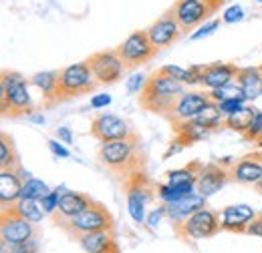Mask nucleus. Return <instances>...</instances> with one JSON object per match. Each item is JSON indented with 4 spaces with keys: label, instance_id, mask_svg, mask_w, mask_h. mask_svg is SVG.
Returning a JSON list of instances; mask_svg holds the SVG:
<instances>
[{
    "label": "nucleus",
    "instance_id": "f257e3e1",
    "mask_svg": "<svg viewBox=\"0 0 262 253\" xmlns=\"http://www.w3.org/2000/svg\"><path fill=\"white\" fill-rule=\"evenodd\" d=\"M97 157L99 163L107 171L123 179H129L137 171H143V165H145L137 135H131L127 139H115V141L101 143Z\"/></svg>",
    "mask_w": 262,
    "mask_h": 253
},
{
    "label": "nucleus",
    "instance_id": "f03ea898",
    "mask_svg": "<svg viewBox=\"0 0 262 253\" xmlns=\"http://www.w3.org/2000/svg\"><path fill=\"white\" fill-rule=\"evenodd\" d=\"M184 87H186L184 83L171 79L162 68H158L154 74H149L147 85H145L143 93L139 95V107L149 113L167 115V111L171 109L176 98L186 91Z\"/></svg>",
    "mask_w": 262,
    "mask_h": 253
},
{
    "label": "nucleus",
    "instance_id": "7ed1b4c3",
    "mask_svg": "<svg viewBox=\"0 0 262 253\" xmlns=\"http://www.w3.org/2000/svg\"><path fill=\"white\" fill-rule=\"evenodd\" d=\"M31 83L16 70H2L0 77V111L4 117L29 115L33 109Z\"/></svg>",
    "mask_w": 262,
    "mask_h": 253
},
{
    "label": "nucleus",
    "instance_id": "20e7f679",
    "mask_svg": "<svg viewBox=\"0 0 262 253\" xmlns=\"http://www.w3.org/2000/svg\"><path fill=\"white\" fill-rule=\"evenodd\" d=\"M57 225L65 231L69 237L79 239L85 233L91 231H101V229H115V219L111 215V211L107 209V205L93 201L85 211H81L79 215L71 217V219H63L57 221Z\"/></svg>",
    "mask_w": 262,
    "mask_h": 253
},
{
    "label": "nucleus",
    "instance_id": "39448f33",
    "mask_svg": "<svg viewBox=\"0 0 262 253\" xmlns=\"http://www.w3.org/2000/svg\"><path fill=\"white\" fill-rule=\"evenodd\" d=\"M125 201H127V213L137 225L145 223L147 217V205L158 199L156 187L149 177L143 171L133 173L129 179H125Z\"/></svg>",
    "mask_w": 262,
    "mask_h": 253
},
{
    "label": "nucleus",
    "instance_id": "423d86ee",
    "mask_svg": "<svg viewBox=\"0 0 262 253\" xmlns=\"http://www.w3.org/2000/svg\"><path fill=\"white\" fill-rule=\"evenodd\" d=\"M97 81L87 61L69 64L59 70V100L87 95L95 89Z\"/></svg>",
    "mask_w": 262,
    "mask_h": 253
},
{
    "label": "nucleus",
    "instance_id": "0eeeda50",
    "mask_svg": "<svg viewBox=\"0 0 262 253\" xmlns=\"http://www.w3.org/2000/svg\"><path fill=\"white\" fill-rule=\"evenodd\" d=\"M220 229H222L220 215L216 211H212L210 207H204V209L196 211L192 217H188L182 225L173 227V233L182 241H188V239L190 241H202V239L214 237Z\"/></svg>",
    "mask_w": 262,
    "mask_h": 253
},
{
    "label": "nucleus",
    "instance_id": "6e6552de",
    "mask_svg": "<svg viewBox=\"0 0 262 253\" xmlns=\"http://www.w3.org/2000/svg\"><path fill=\"white\" fill-rule=\"evenodd\" d=\"M38 235L36 223L18 215L14 207H2L0 211V241L6 245H18Z\"/></svg>",
    "mask_w": 262,
    "mask_h": 253
},
{
    "label": "nucleus",
    "instance_id": "1a4fd4ad",
    "mask_svg": "<svg viewBox=\"0 0 262 253\" xmlns=\"http://www.w3.org/2000/svg\"><path fill=\"white\" fill-rule=\"evenodd\" d=\"M115 50L119 53V57L123 59V63H125L127 68H135L139 64L149 63L156 57V53H158L156 46L151 44L149 36H147V31L129 32Z\"/></svg>",
    "mask_w": 262,
    "mask_h": 253
},
{
    "label": "nucleus",
    "instance_id": "9d476101",
    "mask_svg": "<svg viewBox=\"0 0 262 253\" xmlns=\"http://www.w3.org/2000/svg\"><path fill=\"white\" fill-rule=\"evenodd\" d=\"M169 12L180 22L184 32H194L200 24L210 20V16L216 12V8L210 6L206 0H176V4L171 6Z\"/></svg>",
    "mask_w": 262,
    "mask_h": 253
},
{
    "label": "nucleus",
    "instance_id": "9b49d317",
    "mask_svg": "<svg viewBox=\"0 0 262 253\" xmlns=\"http://www.w3.org/2000/svg\"><path fill=\"white\" fill-rule=\"evenodd\" d=\"M87 63L91 66V70L95 74V81L99 85H113V83L121 81V77H123V72L127 68L117 50L95 53V55H91L87 59Z\"/></svg>",
    "mask_w": 262,
    "mask_h": 253
},
{
    "label": "nucleus",
    "instance_id": "f8f14e48",
    "mask_svg": "<svg viewBox=\"0 0 262 253\" xmlns=\"http://www.w3.org/2000/svg\"><path fill=\"white\" fill-rule=\"evenodd\" d=\"M210 100H212V96H210L208 91H184L176 98V103L171 105V109L167 111L165 117L171 121V125L184 123V121H192L204 111V107Z\"/></svg>",
    "mask_w": 262,
    "mask_h": 253
},
{
    "label": "nucleus",
    "instance_id": "ddd939ff",
    "mask_svg": "<svg viewBox=\"0 0 262 253\" xmlns=\"http://www.w3.org/2000/svg\"><path fill=\"white\" fill-rule=\"evenodd\" d=\"M91 135L99 143H107L115 139H127L135 133L131 131V125L123 117L113 113H97L91 121Z\"/></svg>",
    "mask_w": 262,
    "mask_h": 253
},
{
    "label": "nucleus",
    "instance_id": "4468645a",
    "mask_svg": "<svg viewBox=\"0 0 262 253\" xmlns=\"http://www.w3.org/2000/svg\"><path fill=\"white\" fill-rule=\"evenodd\" d=\"M230 175H232V181L240 185L256 187L262 181V151H254L236 159L234 165L230 167Z\"/></svg>",
    "mask_w": 262,
    "mask_h": 253
},
{
    "label": "nucleus",
    "instance_id": "2eb2a0df",
    "mask_svg": "<svg viewBox=\"0 0 262 253\" xmlns=\"http://www.w3.org/2000/svg\"><path fill=\"white\" fill-rule=\"evenodd\" d=\"M145 31H147V36H149L151 44L156 46V50H162V48L171 46L184 34V29L171 16V12H165L164 16H160L158 20H154L149 24V29H145Z\"/></svg>",
    "mask_w": 262,
    "mask_h": 253
},
{
    "label": "nucleus",
    "instance_id": "dca6fc26",
    "mask_svg": "<svg viewBox=\"0 0 262 253\" xmlns=\"http://www.w3.org/2000/svg\"><path fill=\"white\" fill-rule=\"evenodd\" d=\"M230 181H232V175H230L228 167H224L220 163H210V165L202 167V171L198 175L196 189L206 197H212L218 191L224 189Z\"/></svg>",
    "mask_w": 262,
    "mask_h": 253
},
{
    "label": "nucleus",
    "instance_id": "f3484780",
    "mask_svg": "<svg viewBox=\"0 0 262 253\" xmlns=\"http://www.w3.org/2000/svg\"><path fill=\"white\" fill-rule=\"evenodd\" d=\"M256 209L246 205V203H238V205H228L222 209L220 213V225L222 231L230 233H246L250 221L256 217Z\"/></svg>",
    "mask_w": 262,
    "mask_h": 253
},
{
    "label": "nucleus",
    "instance_id": "a211bd4d",
    "mask_svg": "<svg viewBox=\"0 0 262 253\" xmlns=\"http://www.w3.org/2000/svg\"><path fill=\"white\" fill-rule=\"evenodd\" d=\"M206 199H208V197L202 195V193L196 189L192 195H188V197H184V199H180V201H176V203L165 205V207H167V219L171 221L173 227L182 225L188 217H192L196 211L204 209V207H208Z\"/></svg>",
    "mask_w": 262,
    "mask_h": 253
},
{
    "label": "nucleus",
    "instance_id": "6ab92c4d",
    "mask_svg": "<svg viewBox=\"0 0 262 253\" xmlns=\"http://www.w3.org/2000/svg\"><path fill=\"white\" fill-rule=\"evenodd\" d=\"M238 68L234 63H212L204 66V74H202V83L200 87L204 91H214V89H220L224 85H228L232 81H236V74H238Z\"/></svg>",
    "mask_w": 262,
    "mask_h": 253
},
{
    "label": "nucleus",
    "instance_id": "aec40b11",
    "mask_svg": "<svg viewBox=\"0 0 262 253\" xmlns=\"http://www.w3.org/2000/svg\"><path fill=\"white\" fill-rule=\"evenodd\" d=\"M25 187V179L18 169H0V205L10 207L14 205Z\"/></svg>",
    "mask_w": 262,
    "mask_h": 253
},
{
    "label": "nucleus",
    "instance_id": "412c9836",
    "mask_svg": "<svg viewBox=\"0 0 262 253\" xmlns=\"http://www.w3.org/2000/svg\"><path fill=\"white\" fill-rule=\"evenodd\" d=\"M93 203V199L87 193H77V191H67L59 199V209L53 215L55 221H63V219H71L75 215H79L81 211H85L89 205Z\"/></svg>",
    "mask_w": 262,
    "mask_h": 253
},
{
    "label": "nucleus",
    "instance_id": "4be33fe9",
    "mask_svg": "<svg viewBox=\"0 0 262 253\" xmlns=\"http://www.w3.org/2000/svg\"><path fill=\"white\" fill-rule=\"evenodd\" d=\"M236 81L240 83L246 100H256L262 96V72L260 66H240Z\"/></svg>",
    "mask_w": 262,
    "mask_h": 253
},
{
    "label": "nucleus",
    "instance_id": "5701e85b",
    "mask_svg": "<svg viewBox=\"0 0 262 253\" xmlns=\"http://www.w3.org/2000/svg\"><path fill=\"white\" fill-rule=\"evenodd\" d=\"M31 87L38 89L42 93V98L51 105L55 100H59V70H42L36 72L29 79Z\"/></svg>",
    "mask_w": 262,
    "mask_h": 253
},
{
    "label": "nucleus",
    "instance_id": "b1692460",
    "mask_svg": "<svg viewBox=\"0 0 262 253\" xmlns=\"http://www.w3.org/2000/svg\"><path fill=\"white\" fill-rule=\"evenodd\" d=\"M173 133H176V137H180L188 147H192V145H196V143L206 141L214 131L208 129L206 125H202V123H198L196 119H192V121L176 123V125H173Z\"/></svg>",
    "mask_w": 262,
    "mask_h": 253
},
{
    "label": "nucleus",
    "instance_id": "393cba45",
    "mask_svg": "<svg viewBox=\"0 0 262 253\" xmlns=\"http://www.w3.org/2000/svg\"><path fill=\"white\" fill-rule=\"evenodd\" d=\"M77 241H79V245H81L87 253H99V251H103L109 243L115 241V229L91 231V233L81 235Z\"/></svg>",
    "mask_w": 262,
    "mask_h": 253
},
{
    "label": "nucleus",
    "instance_id": "a878e982",
    "mask_svg": "<svg viewBox=\"0 0 262 253\" xmlns=\"http://www.w3.org/2000/svg\"><path fill=\"white\" fill-rule=\"evenodd\" d=\"M202 163L200 161H192L188 163L186 167H180V169H173V171H167L165 173V183L169 185H196L198 175L202 171Z\"/></svg>",
    "mask_w": 262,
    "mask_h": 253
},
{
    "label": "nucleus",
    "instance_id": "bb28decb",
    "mask_svg": "<svg viewBox=\"0 0 262 253\" xmlns=\"http://www.w3.org/2000/svg\"><path fill=\"white\" fill-rule=\"evenodd\" d=\"M196 191V185H169V183H160L156 187V195H158V201L164 203V205H169V203H176L188 195H192Z\"/></svg>",
    "mask_w": 262,
    "mask_h": 253
},
{
    "label": "nucleus",
    "instance_id": "cd10ccee",
    "mask_svg": "<svg viewBox=\"0 0 262 253\" xmlns=\"http://www.w3.org/2000/svg\"><path fill=\"white\" fill-rule=\"evenodd\" d=\"M256 111L258 109H254V107H244L242 111H238V113H234V115H230L224 119V127L230 129V131H236V133H240L242 137L246 135V131L250 129V123H252V119H254V115H256Z\"/></svg>",
    "mask_w": 262,
    "mask_h": 253
},
{
    "label": "nucleus",
    "instance_id": "c85d7f7f",
    "mask_svg": "<svg viewBox=\"0 0 262 253\" xmlns=\"http://www.w3.org/2000/svg\"><path fill=\"white\" fill-rule=\"evenodd\" d=\"M12 207H14V211L18 215H23L25 219H29L31 223H40L42 217L47 215L45 209H42V203L36 201V199H18Z\"/></svg>",
    "mask_w": 262,
    "mask_h": 253
},
{
    "label": "nucleus",
    "instance_id": "c756f323",
    "mask_svg": "<svg viewBox=\"0 0 262 253\" xmlns=\"http://www.w3.org/2000/svg\"><path fill=\"white\" fill-rule=\"evenodd\" d=\"M224 119H226V117L222 115V111H220L218 103H214V100H210V103L204 107V111L196 117L198 123L206 125L208 129H212V131L222 129V127H224Z\"/></svg>",
    "mask_w": 262,
    "mask_h": 253
},
{
    "label": "nucleus",
    "instance_id": "7c9ffc66",
    "mask_svg": "<svg viewBox=\"0 0 262 253\" xmlns=\"http://www.w3.org/2000/svg\"><path fill=\"white\" fill-rule=\"evenodd\" d=\"M20 161H18L12 139L6 133H2L0 135V169H16Z\"/></svg>",
    "mask_w": 262,
    "mask_h": 253
},
{
    "label": "nucleus",
    "instance_id": "2f4dec72",
    "mask_svg": "<svg viewBox=\"0 0 262 253\" xmlns=\"http://www.w3.org/2000/svg\"><path fill=\"white\" fill-rule=\"evenodd\" d=\"M51 191L53 189H51L42 179H38V177H31V179H27V181H25V187H23V195H20V199H36V201H40V199H42V197H47Z\"/></svg>",
    "mask_w": 262,
    "mask_h": 253
},
{
    "label": "nucleus",
    "instance_id": "473e14b6",
    "mask_svg": "<svg viewBox=\"0 0 262 253\" xmlns=\"http://www.w3.org/2000/svg\"><path fill=\"white\" fill-rule=\"evenodd\" d=\"M210 96H212L214 103H222V100H228V98H246L238 81H232V83L220 87V89L210 91Z\"/></svg>",
    "mask_w": 262,
    "mask_h": 253
},
{
    "label": "nucleus",
    "instance_id": "72a5a7b5",
    "mask_svg": "<svg viewBox=\"0 0 262 253\" xmlns=\"http://www.w3.org/2000/svg\"><path fill=\"white\" fill-rule=\"evenodd\" d=\"M162 70H164L165 74H169L171 79L184 83V85H194V74H192L190 68H184L180 64H164Z\"/></svg>",
    "mask_w": 262,
    "mask_h": 253
},
{
    "label": "nucleus",
    "instance_id": "f704fd0d",
    "mask_svg": "<svg viewBox=\"0 0 262 253\" xmlns=\"http://www.w3.org/2000/svg\"><path fill=\"white\" fill-rule=\"evenodd\" d=\"M220 24H222V18H210V20H206L204 24H200L196 31L190 34V40L198 42V40H204V38L212 36L214 32L220 29Z\"/></svg>",
    "mask_w": 262,
    "mask_h": 253
},
{
    "label": "nucleus",
    "instance_id": "c9c22d12",
    "mask_svg": "<svg viewBox=\"0 0 262 253\" xmlns=\"http://www.w3.org/2000/svg\"><path fill=\"white\" fill-rule=\"evenodd\" d=\"M0 253H38V235L18 245H6L0 241Z\"/></svg>",
    "mask_w": 262,
    "mask_h": 253
},
{
    "label": "nucleus",
    "instance_id": "e433bc0d",
    "mask_svg": "<svg viewBox=\"0 0 262 253\" xmlns=\"http://www.w3.org/2000/svg\"><path fill=\"white\" fill-rule=\"evenodd\" d=\"M246 18V10L242 4H230L222 12V24H238Z\"/></svg>",
    "mask_w": 262,
    "mask_h": 253
},
{
    "label": "nucleus",
    "instance_id": "4c0bfd02",
    "mask_svg": "<svg viewBox=\"0 0 262 253\" xmlns=\"http://www.w3.org/2000/svg\"><path fill=\"white\" fill-rule=\"evenodd\" d=\"M147 74H143V72H133L129 79L125 81V91H127V95H141L143 93V89H145V85H147Z\"/></svg>",
    "mask_w": 262,
    "mask_h": 253
},
{
    "label": "nucleus",
    "instance_id": "58836bf2",
    "mask_svg": "<svg viewBox=\"0 0 262 253\" xmlns=\"http://www.w3.org/2000/svg\"><path fill=\"white\" fill-rule=\"evenodd\" d=\"M165 217H167V207H165L164 203H160V205H156V207L147 213L145 225H147L149 229H156V227L162 223V219H165Z\"/></svg>",
    "mask_w": 262,
    "mask_h": 253
},
{
    "label": "nucleus",
    "instance_id": "ea45409f",
    "mask_svg": "<svg viewBox=\"0 0 262 253\" xmlns=\"http://www.w3.org/2000/svg\"><path fill=\"white\" fill-rule=\"evenodd\" d=\"M218 107H220L224 117H230V115H234V113H238L246 107V98H228V100L218 103Z\"/></svg>",
    "mask_w": 262,
    "mask_h": 253
},
{
    "label": "nucleus",
    "instance_id": "a19ab883",
    "mask_svg": "<svg viewBox=\"0 0 262 253\" xmlns=\"http://www.w3.org/2000/svg\"><path fill=\"white\" fill-rule=\"evenodd\" d=\"M260 133H262V111H256V115H254V119H252V123H250V129L246 131L244 139L256 143V139L260 137Z\"/></svg>",
    "mask_w": 262,
    "mask_h": 253
},
{
    "label": "nucleus",
    "instance_id": "79ce46f5",
    "mask_svg": "<svg viewBox=\"0 0 262 253\" xmlns=\"http://www.w3.org/2000/svg\"><path fill=\"white\" fill-rule=\"evenodd\" d=\"M47 145H49V149H51V153H53L55 157H59V159L71 157V151L63 145V141H59V139H49Z\"/></svg>",
    "mask_w": 262,
    "mask_h": 253
},
{
    "label": "nucleus",
    "instance_id": "37998d69",
    "mask_svg": "<svg viewBox=\"0 0 262 253\" xmlns=\"http://www.w3.org/2000/svg\"><path fill=\"white\" fill-rule=\"evenodd\" d=\"M188 145L180 139V137H176L173 135V139L169 141V145H167V149H165V153H164V159H169V157H176V155H180L184 149H186Z\"/></svg>",
    "mask_w": 262,
    "mask_h": 253
},
{
    "label": "nucleus",
    "instance_id": "c03bdc74",
    "mask_svg": "<svg viewBox=\"0 0 262 253\" xmlns=\"http://www.w3.org/2000/svg\"><path fill=\"white\" fill-rule=\"evenodd\" d=\"M111 103H113V96L107 95V93H99V95L91 96V109H95V111L109 107Z\"/></svg>",
    "mask_w": 262,
    "mask_h": 253
},
{
    "label": "nucleus",
    "instance_id": "a18cd8bd",
    "mask_svg": "<svg viewBox=\"0 0 262 253\" xmlns=\"http://www.w3.org/2000/svg\"><path fill=\"white\" fill-rule=\"evenodd\" d=\"M246 235H252V237H260L262 239V213H258L250 225H248V229H246Z\"/></svg>",
    "mask_w": 262,
    "mask_h": 253
},
{
    "label": "nucleus",
    "instance_id": "49530a36",
    "mask_svg": "<svg viewBox=\"0 0 262 253\" xmlns=\"http://www.w3.org/2000/svg\"><path fill=\"white\" fill-rule=\"evenodd\" d=\"M55 135H57V139L63 141L65 145H73V133H71L69 127H59V129L55 131Z\"/></svg>",
    "mask_w": 262,
    "mask_h": 253
},
{
    "label": "nucleus",
    "instance_id": "de8ad7c7",
    "mask_svg": "<svg viewBox=\"0 0 262 253\" xmlns=\"http://www.w3.org/2000/svg\"><path fill=\"white\" fill-rule=\"evenodd\" d=\"M27 121L33 123V125H40V127L47 123V119H45V115H42L40 111H31V113L27 115Z\"/></svg>",
    "mask_w": 262,
    "mask_h": 253
},
{
    "label": "nucleus",
    "instance_id": "09e8293b",
    "mask_svg": "<svg viewBox=\"0 0 262 253\" xmlns=\"http://www.w3.org/2000/svg\"><path fill=\"white\" fill-rule=\"evenodd\" d=\"M99 253H121V249H119V245H117V241H113V243H109L103 251H99Z\"/></svg>",
    "mask_w": 262,
    "mask_h": 253
},
{
    "label": "nucleus",
    "instance_id": "8fccbe9b",
    "mask_svg": "<svg viewBox=\"0 0 262 253\" xmlns=\"http://www.w3.org/2000/svg\"><path fill=\"white\" fill-rule=\"evenodd\" d=\"M206 2H208V4H210V6H214V8H216V10H218V8H220V4H224V2H226V0H206Z\"/></svg>",
    "mask_w": 262,
    "mask_h": 253
},
{
    "label": "nucleus",
    "instance_id": "3c124183",
    "mask_svg": "<svg viewBox=\"0 0 262 253\" xmlns=\"http://www.w3.org/2000/svg\"><path fill=\"white\" fill-rule=\"evenodd\" d=\"M256 145H258V147H260V149H262V133H260V137L256 139Z\"/></svg>",
    "mask_w": 262,
    "mask_h": 253
},
{
    "label": "nucleus",
    "instance_id": "603ef678",
    "mask_svg": "<svg viewBox=\"0 0 262 253\" xmlns=\"http://www.w3.org/2000/svg\"><path fill=\"white\" fill-rule=\"evenodd\" d=\"M254 189H256V191H258V193H260V195H262V181H260V183H258V185H256V187H254Z\"/></svg>",
    "mask_w": 262,
    "mask_h": 253
},
{
    "label": "nucleus",
    "instance_id": "864d4df0",
    "mask_svg": "<svg viewBox=\"0 0 262 253\" xmlns=\"http://www.w3.org/2000/svg\"><path fill=\"white\" fill-rule=\"evenodd\" d=\"M254 2H258V4H260V6H262V0H254Z\"/></svg>",
    "mask_w": 262,
    "mask_h": 253
},
{
    "label": "nucleus",
    "instance_id": "5fc2aeb1",
    "mask_svg": "<svg viewBox=\"0 0 262 253\" xmlns=\"http://www.w3.org/2000/svg\"><path fill=\"white\" fill-rule=\"evenodd\" d=\"M260 72H262V64H260Z\"/></svg>",
    "mask_w": 262,
    "mask_h": 253
}]
</instances>
